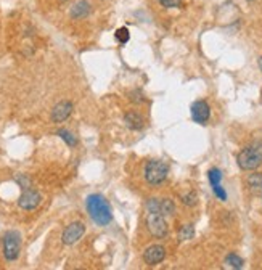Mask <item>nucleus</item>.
Segmentation results:
<instances>
[{"instance_id":"12","label":"nucleus","mask_w":262,"mask_h":270,"mask_svg":"<svg viewBox=\"0 0 262 270\" xmlns=\"http://www.w3.org/2000/svg\"><path fill=\"white\" fill-rule=\"evenodd\" d=\"M124 122H125V126H127L130 131H140L143 126H145V121H143V118L140 116V114L137 113H127L124 116Z\"/></svg>"},{"instance_id":"19","label":"nucleus","mask_w":262,"mask_h":270,"mask_svg":"<svg viewBox=\"0 0 262 270\" xmlns=\"http://www.w3.org/2000/svg\"><path fill=\"white\" fill-rule=\"evenodd\" d=\"M208 177H209L211 185H219L220 180H222V172H220L219 169H211Z\"/></svg>"},{"instance_id":"15","label":"nucleus","mask_w":262,"mask_h":270,"mask_svg":"<svg viewBox=\"0 0 262 270\" xmlns=\"http://www.w3.org/2000/svg\"><path fill=\"white\" fill-rule=\"evenodd\" d=\"M57 135L60 138H63L64 142H66V145H69V147H76V145H77V140H76V137L69 131H66V129H60V131L57 132Z\"/></svg>"},{"instance_id":"1","label":"nucleus","mask_w":262,"mask_h":270,"mask_svg":"<svg viewBox=\"0 0 262 270\" xmlns=\"http://www.w3.org/2000/svg\"><path fill=\"white\" fill-rule=\"evenodd\" d=\"M85 206H87L89 216L100 227H105V225L111 222L113 219L111 206H109L108 199L102 196V195H90L87 201H85Z\"/></svg>"},{"instance_id":"18","label":"nucleus","mask_w":262,"mask_h":270,"mask_svg":"<svg viewBox=\"0 0 262 270\" xmlns=\"http://www.w3.org/2000/svg\"><path fill=\"white\" fill-rule=\"evenodd\" d=\"M116 41H118L119 44H127L129 39H130V34H129V29L127 28H119L118 31H116Z\"/></svg>"},{"instance_id":"8","label":"nucleus","mask_w":262,"mask_h":270,"mask_svg":"<svg viewBox=\"0 0 262 270\" xmlns=\"http://www.w3.org/2000/svg\"><path fill=\"white\" fill-rule=\"evenodd\" d=\"M209 116H211V108L204 100H198V102L191 105V118H193L195 122L206 124L209 121Z\"/></svg>"},{"instance_id":"4","label":"nucleus","mask_w":262,"mask_h":270,"mask_svg":"<svg viewBox=\"0 0 262 270\" xmlns=\"http://www.w3.org/2000/svg\"><path fill=\"white\" fill-rule=\"evenodd\" d=\"M21 251V237L18 232L10 230L3 235V256L8 261H16Z\"/></svg>"},{"instance_id":"5","label":"nucleus","mask_w":262,"mask_h":270,"mask_svg":"<svg viewBox=\"0 0 262 270\" xmlns=\"http://www.w3.org/2000/svg\"><path fill=\"white\" fill-rule=\"evenodd\" d=\"M147 228L150 230V233L153 235L154 238H164V237H168V233H169L166 216H163L161 212H148Z\"/></svg>"},{"instance_id":"3","label":"nucleus","mask_w":262,"mask_h":270,"mask_svg":"<svg viewBox=\"0 0 262 270\" xmlns=\"http://www.w3.org/2000/svg\"><path fill=\"white\" fill-rule=\"evenodd\" d=\"M143 174H145V180H147L150 185H159L164 182L166 177H168L169 166L164 161L153 159V161L147 163Z\"/></svg>"},{"instance_id":"14","label":"nucleus","mask_w":262,"mask_h":270,"mask_svg":"<svg viewBox=\"0 0 262 270\" xmlns=\"http://www.w3.org/2000/svg\"><path fill=\"white\" fill-rule=\"evenodd\" d=\"M175 211V206L172 203V199L169 198H159V208H158V212H161L163 216H172Z\"/></svg>"},{"instance_id":"17","label":"nucleus","mask_w":262,"mask_h":270,"mask_svg":"<svg viewBox=\"0 0 262 270\" xmlns=\"http://www.w3.org/2000/svg\"><path fill=\"white\" fill-rule=\"evenodd\" d=\"M225 264L231 269H241L243 267V259L240 256H236V254H229V256L225 257Z\"/></svg>"},{"instance_id":"7","label":"nucleus","mask_w":262,"mask_h":270,"mask_svg":"<svg viewBox=\"0 0 262 270\" xmlns=\"http://www.w3.org/2000/svg\"><path fill=\"white\" fill-rule=\"evenodd\" d=\"M40 201H42V196H40L39 192L32 188H24L18 199V206L26 209V211H31V209H36L39 206Z\"/></svg>"},{"instance_id":"16","label":"nucleus","mask_w":262,"mask_h":270,"mask_svg":"<svg viewBox=\"0 0 262 270\" xmlns=\"http://www.w3.org/2000/svg\"><path fill=\"white\" fill-rule=\"evenodd\" d=\"M193 237H195V228H193V225H191V224L184 225V227L180 228V232H179V240H180V241H184V240H191Z\"/></svg>"},{"instance_id":"23","label":"nucleus","mask_w":262,"mask_h":270,"mask_svg":"<svg viewBox=\"0 0 262 270\" xmlns=\"http://www.w3.org/2000/svg\"><path fill=\"white\" fill-rule=\"evenodd\" d=\"M259 68H261V71H262V57L259 58Z\"/></svg>"},{"instance_id":"21","label":"nucleus","mask_w":262,"mask_h":270,"mask_svg":"<svg viewBox=\"0 0 262 270\" xmlns=\"http://www.w3.org/2000/svg\"><path fill=\"white\" fill-rule=\"evenodd\" d=\"M164 8H179L182 7V0H158Z\"/></svg>"},{"instance_id":"22","label":"nucleus","mask_w":262,"mask_h":270,"mask_svg":"<svg viewBox=\"0 0 262 270\" xmlns=\"http://www.w3.org/2000/svg\"><path fill=\"white\" fill-rule=\"evenodd\" d=\"M213 192H214L216 196L220 199V201H225V199H227V193H225V190L220 187V183L219 185H213Z\"/></svg>"},{"instance_id":"2","label":"nucleus","mask_w":262,"mask_h":270,"mask_svg":"<svg viewBox=\"0 0 262 270\" xmlns=\"http://www.w3.org/2000/svg\"><path fill=\"white\" fill-rule=\"evenodd\" d=\"M236 163H238V166L243 171H254V169H258L262 164V142L246 147L243 151H240Z\"/></svg>"},{"instance_id":"24","label":"nucleus","mask_w":262,"mask_h":270,"mask_svg":"<svg viewBox=\"0 0 262 270\" xmlns=\"http://www.w3.org/2000/svg\"><path fill=\"white\" fill-rule=\"evenodd\" d=\"M60 2H62V3H63V2H68V0H60Z\"/></svg>"},{"instance_id":"9","label":"nucleus","mask_w":262,"mask_h":270,"mask_svg":"<svg viewBox=\"0 0 262 270\" xmlns=\"http://www.w3.org/2000/svg\"><path fill=\"white\" fill-rule=\"evenodd\" d=\"M164 257H166V249L163 246H159V244L147 248L143 253V261L148 266H156L161 261H164Z\"/></svg>"},{"instance_id":"20","label":"nucleus","mask_w":262,"mask_h":270,"mask_svg":"<svg viewBox=\"0 0 262 270\" xmlns=\"http://www.w3.org/2000/svg\"><path fill=\"white\" fill-rule=\"evenodd\" d=\"M182 203L185 206H195L196 203H198V196H196L195 192H188L187 195H184L182 196Z\"/></svg>"},{"instance_id":"10","label":"nucleus","mask_w":262,"mask_h":270,"mask_svg":"<svg viewBox=\"0 0 262 270\" xmlns=\"http://www.w3.org/2000/svg\"><path fill=\"white\" fill-rule=\"evenodd\" d=\"M73 113V103L71 102H60L55 105V108L52 109V121L53 122H63L71 116Z\"/></svg>"},{"instance_id":"6","label":"nucleus","mask_w":262,"mask_h":270,"mask_svg":"<svg viewBox=\"0 0 262 270\" xmlns=\"http://www.w3.org/2000/svg\"><path fill=\"white\" fill-rule=\"evenodd\" d=\"M84 233H85V225L82 222H73L64 228V232L62 235V241L64 244H68V246H71V244L77 243L84 237Z\"/></svg>"},{"instance_id":"11","label":"nucleus","mask_w":262,"mask_h":270,"mask_svg":"<svg viewBox=\"0 0 262 270\" xmlns=\"http://www.w3.org/2000/svg\"><path fill=\"white\" fill-rule=\"evenodd\" d=\"M90 3L87 2V0H80V2H77L74 5V7L71 8V12H69V15H71L73 19H82L85 16H89L90 15Z\"/></svg>"},{"instance_id":"13","label":"nucleus","mask_w":262,"mask_h":270,"mask_svg":"<svg viewBox=\"0 0 262 270\" xmlns=\"http://www.w3.org/2000/svg\"><path fill=\"white\" fill-rule=\"evenodd\" d=\"M246 182H248V187H249L251 192H254V193H262V172L251 174Z\"/></svg>"}]
</instances>
